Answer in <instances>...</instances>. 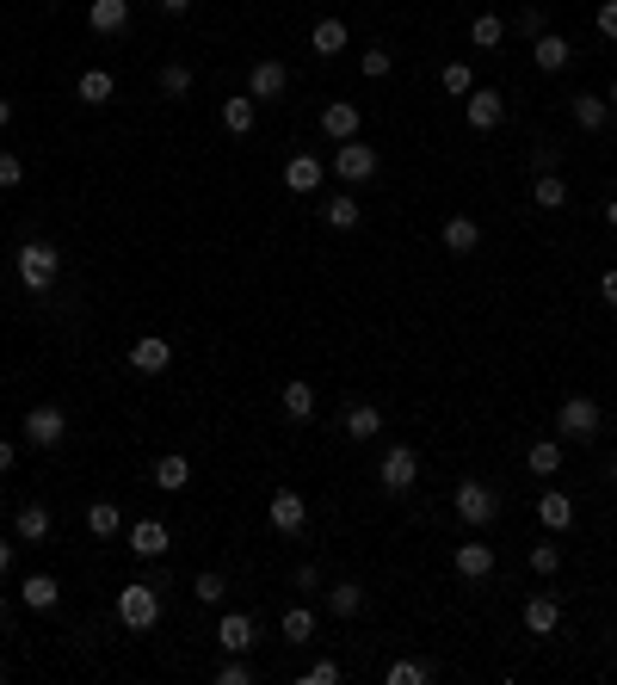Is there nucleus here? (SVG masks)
<instances>
[{
    "mask_svg": "<svg viewBox=\"0 0 617 685\" xmlns=\"http://www.w3.org/2000/svg\"><path fill=\"white\" fill-rule=\"evenodd\" d=\"M56 278H62V247L56 241H25L19 247V284L31 297H44Z\"/></svg>",
    "mask_w": 617,
    "mask_h": 685,
    "instance_id": "1",
    "label": "nucleus"
},
{
    "mask_svg": "<svg viewBox=\"0 0 617 685\" xmlns=\"http://www.w3.org/2000/svg\"><path fill=\"white\" fill-rule=\"evenodd\" d=\"M118 624L124 630H155L161 624V587L155 581H130L118 593Z\"/></svg>",
    "mask_w": 617,
    "mask_h": 685,
    "instance_id": "2",
    "label": "nucleus"
},
{
    "mask_svg": "<svg viewBox=\"0 0 617 685\" xmlns=\"http://www.w3.org/2000/svg\"><path fill=\"white\" fill-rule=\"evenodd\" d=\"M556 439H568V445H593L599 439V402L593 395H568V402L556 408Z\"/></svg>",
    "mask_w": 617,
    "mask_h": 685,
    "instance_id": "3",
    "label": "nucleus"
},
{
    "mask_svg": "<svg viewBox=\"0 0 617 685\" xmlns=\"http://www.w3.org/2000/svg\"><path fill=\"white\" fill-rule=\"evenodd\" d=\"M377 482H383V494H414V482H420V451H414V445H389L383 463H377Z\"/></svg>",
    "mask_w": 617,
    "mask_h": 685,
    "instance_id": "4",
    "label": "nucleus"
},
{
    "mask_svg": "<svg viewBox=\"0 0 617 685\" xmlns=\"http://www.w3.org/2000/svg\"><path fill=\"white\" fill-rule=\"evenodd\" d=\"M68 439V408H56V402H38L25 414V445H38V451H56Z\"/></svg>",
    "mask_w": 617,
    "mask_h": 685,
    "instance_id": "5",
    "label": "nucleus"
},
{
    "mask_svg": "<svg viewBox=\"0 0 617 685\" xmlns=\"http://www.w3.org/2000/svg\"><path fill=\"white\" fill-rule=\"evenodd\" d=\"M377 167H383V155L371 149V142H340V149H334V173L346 179V186H365V179H377Z\"/></svg>",
    "mask_w": 617,
    "mask_h": 685,
    "instance_id": "6",
    "label": "nucleus"
},
{
    "mask_svg": "<svg viewBox=\"0 0 617 685\" xmlns=\"http://www.w3.org/2000/svg\"><path fill=\"white\" fill-rule=\"evenodd\" d=\"M494 513H500V494L488 488V482H476V476H469V482H457V519L463 525H494Z\"/></svg>",
    "mask_w": 617,
    "mask_h": 685,
    "instance_id": "7",
    "label": "nucleus"
},
{
    "mask_svg": "<svg viewBox=\"0 0 617 685\" xmlns=\"http://www.w3.org/2000/svg\"><path fill=\"white\" fill-rule=\"evenodd\" d=\"M266 519H272V531L297 537V531L309 525V500H303L297 488H278V494H272V507H266Z\"/></svg>",
    "mask_w": 617,
    "mask_h": 685,
    "instance_id": "8",
    "label": "nucleus"
},
{
    "mask_svg": "<svg viewBox=\"0 0 617 685\" xmlns=\"http://www.w3.org/2000/svg\"><path fill=\"white\" fill-rule=\"evenodd\" d=\"M284 87H290V68H284V62H272V56H266V62H253V68H247V93L260 99V105L284 99Z\"/></svg>",
    "mask_w": 617,
    "mask_h": 685,
    "instance_id": "9",
    "label": "nucleus"
},
{
    "mask_svg": "<svg viewBox=\"0 0 617 685\" xmlns=\"http://www.w3.org/2000/svg\"><path fill=\"white\" fill-rule=\"evenodd\" d=\"M173 365V346L161 340V334H142V340H130V371H142V377H161Z\"/></svg>",
    "mask_w": 617,
    "mask_h": 685,
    "instance_id": "10",
    "label": "nucleus"
},
{
    "mask_svg": "<svg viewBox=\"0 0 617 685\" xmlns=\"http://www.w3.org/2000/svg\"><path fill=\"white\" fill-rule=\"evenodd\" d=\"M321 179H328V167H321L315 155H290V161H284V186L297 192V198H315Z\"/></svg>",
    "mask_w": 617,
    "mask_h": 685,
    "instance_id": "11",
    "label": "nucleus"
},
{
    "mask_svg": "<svg viewBox=\"0 0 617 685\" xmlns=\"http://www.w3.org/2000/svg\"><path fill=\"white\" fill-rule=\"evenodd\" d=\"M531 62L543 68V75H562V68L574 62V44L562 38V31H543V38H531Z\"/></svg>",
    "mask_w": 617,
    "mask_h": 685,
    "instance_id": "12",
    "label": "nucleus"
},
{
    "mask_svg": "<svg viewBox=\"0 0 617 685\" xmlns=\"http://www.w3.org/2000/svg\"><path fill=\"white\" fill-rule=\"evenodd\" d=\"M253 636H260V624H253L247 611H229V618L216 624V648H223V655H247Z\"/></svg>",
    "mask_w": 617,
    "mask_h": 685,
    "instance_id": "13",
    "label": "nucleus"
},
{
    "mask_svg": "<svg viewBox=\"0 0 617 685\" xmlns=\"http://www.w3.org/2000/svg\"><path fill=\"white\" fill-rule=\"evenodd\" d=\"M130 550H136L142 562H161V556L173 550V537H167L161 519H142V525H130Z\"/></svg>",
    "mask_w": 617,
    "mask_h": 685,
    "instance_id": "14",
    "label": "nucleus"
},
{
    "mask_svg": "<svg viewBox=\"0 0 617 685\" xmlns=\"http://www.w3.org/2000/svg\"><path fill=\"white\" fill-rule=\"evenodd\" d=\"M13 537H19V544H44V537H50V507H44V500H25V507L13 513Z\"/></svg>",
    "mask_w": 617,
    "mask_h": 685,
    "instance_id": "15",
    "label": "nucleus"
},
{
    "mask_svg": "<svg viewBox=\"0 0 617 685\" xmlns=\"http://www.w3.org/2000/svg\"><path fill=\"white\" fill-rule=\"evenodd\" d=\"M556 624H562V599H556V593L525 599V630H531V636H556Z\"/></svg>",
    "mask_w": 617,
    "mask_h": 685,
    "instance_id": "16",
    "label": "nucleus"
},
{
    "mask_svg": "<svg viewBox=\"0 0 617 685\" xmlns=\"http://www.w3.org/2000/svg\"><path fill=\"white\" fill-rule=\"evenodd\" d=\"M463 112H469V124H476V130H494V124L506 118V93H494V87H476Z\"/></svg>",
    "mask_w": 617,
    "mask_h": 685,
    "instance_id": "17",
    "label": "nucleus"
},
{
    "mask_svg": "<svg viewBox=\"0 0 617 685\" xmlns=\"http://www.w3.org/2000/svg\"><path fill=\"white\" fill-rule=\"evenodd\" d=\"M19 599H25L31 611H56V605H62V581H56V574H25V581H19Z\"/></svg>",
    "mask_w": 617,
    "mask_h": 685,
    "instance_id": "18",
    "label": "nucleus"
},
{
    "mask_svg": "<svg viewBox=\"0 0 617 685\" xmlns=\"http://www.w3.org/2000/svg\"><path fill=\"white\" fill-rule=\"evenodd\" d=\"M87 25L99 31V38H118V31L130 25V0H93V7H87Z\"/></svg>",
    "mask_w": 617,
    "mask_h": 685,
    "instance_id": "19",
    "label": "nucleus"
},
{
    "mask_svg": "<svg viewBox=\"0 0 617 685\" xmlns=\"http://www.w3.org/2000/svg\"><path fill=\"white\" fill-rule=\"evenodd\" d=\"M439 241L463 260V254H476V247H482V223H476V216H451V223L439 229Z\"/></svg>",
    "mask_w": 617,
    "mask_h": 685,
    "instance_id": "20",
    "label": "nucleus"
},
{
    "mask_svg": "<svg viewBox=\"0 0 617 685\" xmlns=\"http://www.w3.org/2000/svg\"><path fill=\"white\" fill-rule=\"evenodd\" d=\"M346 44H352L346 19H315V25H309V50H315V56H340Z\"/></svg>",
    "mask_w": 617,
    "mask_h": 685,
    "instance_id": "21",
    "label": "nucleus"
},
{
    "mask_svg": "<svg viewBox=\"0 0 617 685\" xmlns=\"http://www.w3.org/2000/svg\"><path fill=\"white\" fill-rule=\"evenodd\" d=\"M568 112H574L580 130H605V124H611V99H605V93H574Z\"/></svg>",
    "mask_w": 617,
    "mask_h": 685,
    "instance_id": "22",
    "label": "nucleus"
},
{
    "mask_svg": "<svg viewBox=\"0 0 617 685\" xmlns=\"http://www.w3.org/2000/svg\"><path fill=\"white\" fill-rule=\"evenodd\" d=\"M537 519H543V531H556V537H562V531L574 525V500L556 494V488H543V494H537Z\"/></svg>",
    "mask_w": 617,
    "mask_h": 685,
    "instance_id": "23",
    "label": "nucleus"
},
{
    "mask_svg": "<svg viewBox=\"0 0 617 685\" xmlns=\"http://www.w3.org/2000/svg\"><path fill=\"white\" fill-rule=\"evenodd\" d=\"M340 426H346V439L365 445V439H377V432H383V408H377V402H352Z\"/></svg>",
    "mask_w": 617,
    "mask_h": 685,
    "instance_id": "24",
    "label": "nucleus"
},
{
    "mask_svg": "<svg viewBox=\"0 0 617 685\" xmlns=\"http://www.w3.org/2000/svg\"><path fill=\"white\" fill-rule=\"evenodd\" d=\"M75 99H81V105H112V99H118L112 68H87V75L75 81Z\"/></svg>",
    "mask_w": 617,
    "mask_h": 685,
    "instance_id": "25",
    "label": "nucleus"
},
{
    "mask_svg": "<svg viewBox=\"0 0 617 685\" xmlns=\"http://www.w3.org/2000/svg\"><path fill=\"white\" fill-rule=\"evenodd\" d=\"M278 636H284L290 648H309V642H315V611H309V605H290L284 618H278Z\"/></svg>",
    "mask_w": 617,
    "mask_h": 685,
    "instance_id": "26",
    "label": "nucleus"
},
{
    "mask_svg": "<svg viewBox=\"0 0 617 685\" xmlns=\"http://www.w3.org/2000/svg\"><path fill=\"white\" fill-rule=\"evenodd\" d=\"M253 118H260V99H253V93L223 99V130H229V136H247V130H253Z\"/></svg>",
    "mask_w": 617,
    "mask_h": 685,
    "instance_id": "27",
    "label": "nucleus"
},
{
    "mask_svg": "<svg viewBox=\"0 0 617 685\" xmlns=\"http://www.w3.org/2000/svg\"><path fill=\"white\" fill-rule=\"evenodd\" d=\"M321 130H328L334 142H352V136H358V105H352V99H334L328 112H321Z\"/></svg>",
    "mask_w": 617,
    "mask_h": 685,
    "instance_id": "28",
    "label": "nucleus"
},
{
    "mask_svg": "<svg viewBox=\"0 0 617 685\" xmlns=\"http://www.w3.org/2000/svg\"><path fill=\"white\" fill-rule=\"evenodd\" d=\"M278 408H284L290 420H315V389H309L303 377H290V383L278 389Z\"/></svg>",
    "mask_w": 617,
    "mask_h": 685,
    "instance_id": "29",
    "label": "nucleus"
},
{
    "mask_svg": "<svg viewBox=\"0 0 617 685\" xmlns=\"http://www.w3.org/2000/svg\"><path fill=\"white\" fill-rule=\"evenodd\" d=\"M457 574H463V581H488V574H494V550L488 544H457Z\"/></svg>",
    "mask_w": 617,
    "mask_h": 685,
    "instance_id": "30",
    "label": "nucleus"
},
{
    "mask_svg": "<svg viewBox=\"0 0 617 685\" xmlns=\"http://www.w3.org/2000/svg\"><path fill=\"white\" fill-rule=\"evenodd\" d=\"M328 611H334V618H358V611H365V587H358V581H334L328 587Z\"/></svg>",
    "mask_w": 617,
    "mask_h": 685,
    "instance_id": "31",
    "label": "nucleus"
},
{
    "mask_svg": "<svg viewBox=\"0 0 617 685\" xmlns=\"http://www.w3.org/2000/svg\"><path fill=\"white\" fill-rule=\"evenodd\" d=\"M186 482H192V463L179 457V451L155 457V488H167V494H173V488H186Z\"/></svg>",
    "mask_w": 617,
    "mask_h": 685,
    "instance_id": "32",
    "label": "nucleus"
},
{
    "mask_svg": "<svg viewBox=\"0 0 617 685\" xmlns=\"http://www.w3.org/2000/svg\"><path fill=\"white\" fill-rule=\"evenodd\" d=\"M562 457H568V451H562L556 439H537V445L525 451V463H531V476H556V470H562Z\"/></svg>",
    "mask_w": 617,
    "mask_h": 685,
    "instance_id": "33",
    "label": "nucleus"
},
{
    "mask_svg": "<svg viewBox=\"0 0 617 685\" xmlns=\"http://www.w3.org/2000/svg\"><path fill=\"white\" fill-rule=\"evenodd\" d=\"M531 204H537V210H562V204H568V186H562V173H537V186H531Z\"/></svg>",
    "mask_w": 617,
    "mask_h": 685,
    "instance_id": "34",
    "label": "nucleus"
},
{
    "mask_svg": "<svg viewBox=\"0 0 617 685\" xmlns=\"http://www.w3.org/2000/svg\"><path fill=\"white\" fill-rule=\"evenodd\" d=\"M87 531L93 537H118L124 531V513L112 507V500H93V507H87Z\"/></svg>",
    "mask_w": 617,
    "mask_h": 685,
    "instance_id": "35",
    "label": "nucleus"
},
{
    "mask_svg": "<svg viewBox=\"0 0 617 685\" xmlns=\"http://www.w3.org/2000/svg\"><path fill=\"white\" fill-rule=\"evenodd\" d=\"M155 87H161L167 99H186V93H192V68H186V62H161Z\"/></svg>",
    "mask_w": 617,
    "mask_h": 685,
    "instance_id": "36",
    "label": "nucleus"
},
{
    "mask_svg": "<svg viewBox=\"0 0 617 685\" xmlns=\"http://www.w3.org/2000/svg\"><path fill=\"white\" fill-rule=\"evenodd\" d=\"M469 44H476V50H500V44H506V19L482 13L476 25H469Z\"/></svg>",
    "mask_w": 617,
    "mask_h": 685,
    "instance_id": "37",
    "label": "nucleus"
},
{
    "mask_svg": "<svg viewBox=\"0 0 617 685\" xmlns=\"http://www.w3.org/2000/svg\"><path fill=\"white\" fill-rule=\"evenodd\" d=\"M439 81H445L451 99H469V93H476V68H469V62H445V75H439Z\"/></svg>",
    "mask_w": 617,
    "mask_h": 685,
    "instance_id": "38",
    "label": "nucleus"
},
{
    "mask_svg": "<svg viewBox=\"0 0 617 685\" xmlns=\"http://www.w3.org/2000/svg\"><path fill=\"white\" fill-rule=\"evenodd\" d=\"M192 599H198V605H223V599H229V581H223L216 568H204L198 581H192Z\"/></svg>",
    "mask_w": 617,
    "mask_h": 685,
    "instance_id": "39",
    "label": "nucleus"
},
{
    "mask_svg": "<svg viewBox=\"0 0 617 685\" xmlns=\"http://www.w3.org/2000/svg\"><path fill=\"white\" fill-rule=\"evenodd\" d=\"M426 679H432V667H426V661H414V655L389 661V685H426Z\"/></svg>",
    "mask_w": 617,
    "mask_h": 685,
    "instance_id": "40",
    "label": "nucleus"
},
{
    "mask_svg": "<svg viewBox=\"0 0 617 685\" xmlns=\"http://www.w3.org/2000/svg\"><path fill=\"white\" fill-rule=\"evenodd\" d=\"M328 223L334 229H358V223H365V204H358V198H328Z\"/></svg>",
    "mask_w": 617,
    "mask_h": 685,
    "instance_id": "41",
    "label": "nucleus"
},
{
    "mask_svg": "<svg viewBox=\"0 0 617 685\" xmlns=\"http://www.w3.org/2000/svg\"><path fill=\"white\" fill-rule=\"evenodd\" d=\"M358 68H365V75H371V81H383V75H389V68H395V56H389L383 44H371V50H358Z\"/></svg>",
    "mask_w": 617,
    "mask_h": 685,
    "instance_id": "42",
    "label": "nucleus"
},
{
    "mask_svg": "<svg viewBox=\"0 0 617 685\" xmlns=\"http://www.w3.org/2000/svg\"><path fill=\"white\" fill-rule=\"evenodd\" d=\"M13 186H25V161L13 149H0V192H13Z\"/></svg>",
    "mask_w": 617,
    "mask_h": 685,
    "instance_id": "43",
    "label": "nucleus"
},
{
    "mask_svg": "<svg viewBox=\"0 0 617 685\" xmlns=\"http://www.w3.org/2000/svg\"><path fill=\"white\" fill-rule=\"evenodd\" d=\"M562 568V544H531V574H556Z\"/></svg>",
    "mask_w": 617,
    "mask_h": 685,
    "instance_id": "44",
    "label": "nucleus"
},
{
    "mask_svg": "<svg viewBox=\"0 0 617 685\" xmlns=\"http://www.w3.org/2000/svg\"><path fill=\"white\" fill-rule=\"evenodd\" d=\"M247 679H253V667H247L241 655H229L223 667H216V685H247Z\"/></svg>",
    "mask_w": 617,
    "mask_h": 685,
    "instance_id": "45",
    "label": "nucleus"
},
{
    "mask_svg": "<svg viewBox=\"0 0 617 685\" xmlns=\"http://www.w3.org/2000/svg\"><path fill=\"white\" fill-rule=\"evenodd\" d=\"M593 25H599V38H605V44H617V0H599Z\"/></svg>",
    "mask_w": 617,
    "mask_h": 685,
    "instance_id": "46",
    "label": "nucleus"
},
{
    "mask_svg": "<svg viewBox=\"0 0 617 685\" xmlns=\"http://www.w3.org/2000/svg\"><path fill=\"white\" fill-rule=\"evenodd\" d=\"M531 167H537V173H562V149H550V142H537V149H531Z\"/></svg>",
    "mask_w": 617,
    "mask_h": 685,
    "instance_id": "47",
    "label": "nucleus"
},
{
    "mask_svg": "<svg viewBox=\"0 0 617 685\" xmlns=\"http://www.w3.org/2000/svg\"><path fill=\"white\" fill-rule=\"evenodd\" d=\"M303 685H340V661H315V667L303 673Z\"/></svg>",
    "mask_w": 617,
    "mask_h": 685,
    "instance_id": "48",
    "label": "nucleus"
},
{
    "mask_svg": "<svg viewBox=\"0 0 617 685\" xmlns=\"http://www.w3.org/2000/svg\"><path fill=\"white\" fill-rule=\"evenodd\" d=\"M297 593H321V568H315V562L297 568Z\"/></svg>",
    "mask_w": 617,
    "mask_h": 685,
    "instance_id": "49",
    "label": "nucleus"
},
{
    "mask_svg": "<svg viewBox=\"0 0 617 685\" xmlns=\"http://www.w3.org/2000/svg\"><path fill=\"white\" fill-rule=\"evenodd\" d=\"M519 31H525V38H543V7H525L519 13Z\"/></svg>",
    "mask_w": 617,
    "mask_h": 685,
    "instance_id": "50",
    "label": "nucleus"
},
{
    "mask_svg": "<svg viewBox=\"0 0 617 685\" xmlns=\"http://www.w3.org/2000/svg\"><path fill=\"white\" fill-rule=\"evenodd\" d=\"M599 297H605V309H617V266H605V278H599Z\"/></svg>",
    "mask_w": 617,
    "mask_h": 685,
    "instance_id": "51",
    "label": "nucleus"
},
{
    "mask_svg": "<svg viewBox=\"0 0 617 685\" xmlns=\"http://www.w3.org/2000/svg\"><path fill=\"white\" fill-rule=\"evenodd\" d=\"M13 550H19L13 537H0V581H7V574H13Z\"/></svg>",
    "mask_w": 617,
    "mask_h": 685,
    "instance_id": "52",
    "label": "nucleus"
},
{
    "mask_svg": "<svg viewBox=\"0 0 617 685\" xmlns=\"http://www.w3.org/2000/svg\"><path fill=\"white\" fill-rule=\"evenodd\" d=\"M155 7H161L167 19H179V13H192V0H155Z\"/></svg>",
    "mask_w": 617,
    "mask_h": 685,
    "instance_id": "53",
    "label": "nucleus"
},
{
    "mask_svg": "<svg viewBox=\"0 0 617 685\" xmlns=\"http://www.w3.org/2000/svg\"><path fill=\"white\" fill-rule=\"evenodd\" d=\"M13 470V439H0V476Z\"/></svg>",
    "mask_w": 617,
    "mask_h": 685,
    "instance_id": "54",
    "label": "nucleus"
},
{
    "mask_svg": "<svg viewBox=\"0 0 617 685\" xmlns=\"http://www.w3.org/2000/svg\"><path fill=\"white\" fill-rule=\"evenodd\" d=\"M13 124V99H0V130H7Z\"/></svg>",
    "mask_w": 617,
    "mask_h": 685,
    "instance_id": "55",
    "label": "nucleus"
},
{
    "mask_svg": "<svg viewBox=\"0 0 617 685\" xmlns=\"http://www.w3.org/2000/svg\"><path fill=\"white\" fill-rule=\"evenodd\" d=\"M605 229H617V198H611V204H605Z\"/></svg>",
    "mask_w": 617,
    "mask_h": 685,
    "instance_id": "56",
    "label": "nucleus"
},
{
    "mask_svg": "<svg viewBox=\"0 0 617 685\" xmlns=\"http://www.w3.org/2000/svg\"><path fill=\"white\" fill-rule=\"evenodd\" d=\"M0 630H7V593H0Z\"/></svg>",
    "mask_w": 617,
    "mask_h": 685,
    "instance_id": "57",
    "label": "nucleus"
},
{
    "mask_svg": "<svg viewBox=\"0 0 617 685\" xmlns=\"http://www.w3.org/2000/svg\"><path fill=\"white\" fill-rule=\"evenodd\" d=\"M611 488H617V457H611Z\"/></svg>",
    "mask_w": 617,
    "mask_h": 685,
    "instance_id": "58",
    "label": "nucleus"
},
{
    "mask_svg": "<svg viewBox=\"0 0 617 685\" xmlns=\"http://www.w3.org/2000/svg\"><path fill=\"white\" fill-rule=\"evenodd\" d=\"M611 112H617V81H611Z\"/></svg>",
    "mask_w": 617,
    "mask_h": 685,
    "instance_id": "59",
    "label": "nucleus"
},
{
    "mask_svg": "<svg viewBox=\"0 0 617 685\" xmlns=\"http://www.w3.org/2000/svg\"><path fill=\"white\" fill-rule=\"evenodd\" d=\"M0 685H7V661H0Z\"/></svg>",
    "mask_w": 617,
    "mask_h": 685,
    "instance_id": "60",
    "label": "nucleus"
}]
</instances>
